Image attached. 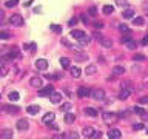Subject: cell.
Instances as JSON below:
<instances>
[{"mask_svg": "<svg viewBox=\"0 0 148 139\" xmlns=\"http://www.w3.org/2000/svg\"><path fill=\"white\" fill-rule=\"evenodd\" d=\"M120 42H122L123 47H127L128 50H136V48H137V43H136V40H133L131 33H127V34H125L123 37L120 39Z\"/></svg>", "mask_w": 148, "mask_h": 139, "instance_id": "1", "label": "cell"}, {"mask_svg": "<svg viewBox=\"0 0 148 139\" xmlns=\"http://www.w3.org/2000/svg\"><path fill=\"white\" fill-rule=\"evenodd\" d=\"M10 23L12 26H16V28H20V26H23V17L20 14H12L10 17Z\"/></svg>", "mask_w": 148, "mask_h": 139, "instance_id": "2", "label": "cell"}, {"mask_svg": "<svg viewBox=\"0 0 148 139\" xmlns=\"http://www.w3.org/2000/svg\"><path fill=\"white\" fill-rule=\"evenodd\" d=\"M102 119L105 122H116L119 119V116H117V113H113V111H104L102 113Z\"/></svg>", "mask_w": 148, "mask_h": 139, "instance_id": "3", "label": "cell"}, {"mask_svg": "<svg viewBox=\"0 0 148 139\" xmlns=\"http://www.w3.org/2000/svg\"><path fill=\"white\" fill-rule=\"evenodd\" d=\"M89 94L93 96V99H96V101H104L105 99V91L102 88H96V90H93Z\"/></svg>", "mask_w": 148, "mask_h": 139, "instance_id": "4", "label": "cell"}, {"mask_svg": "<svg viewBox=\"0 0 148 139\" xmlns=\"http://www.w3.org/2000/svg\"><path fill=\"white\" fill-rule=\"evenodd\" d=\"M130 94H131V87H122V91L119 93V99L125 101L130 97Z\"/></svg>", "mask_w": 148, "mask_h": 139, "instance_id": "5", "label": "cell"}, {"mask_svg": "<svg viewBox=\"0 0 148 139\" xmlns=\"http://www.w3.org/2000/svg\"><path fill=\"white\" fill-rule=\"evenodd\" d=\"M53 91H54V87H53V85H46L45 88H42V90L39 91V96H42V97H46V96H49V94H51Z\"/></svg>", "mask_w": 148, "mask_h": 139, "instance_id": "6", "label": "cell"}, {"mask_svg": "<svg viewBox=\"0 0 148 139\" xmlns=\"http://www.w3.org/2000/svg\"><path fill=\"white\" fill-rule=\"evenodd\" d=\"M35 68L40 71H45L48 68V60L46 59H37L35 60Z\"/></svg>", "mask_w": 148, "mask_h": 139, "instance_id": "7", "label": "cell"}, {"mask_svg": "<svg viewBox=\"0 0 148 139\" xmlns=\"http://www.w3.org/2000/svg\"><path fill=\"white\" fill-rule=\"evenodd\" d=\"M106 134H108L110 139H120L122 138V133H120V130H117V128H111Z\"/></svg>", "mask_w": 148, "mask_h": 139, "instance_id": "8", "label": "cell"}, {"mask_svg": "<svg viewBox=\"0 0 148 139\" xmlns=\"http://www.w3.org/2000/svg\"><path fill=\"white\" fill-rule=\"evenodd\" d=\"M49 99H51L53 104H60V101H62V93L53 91L51 94H49Z\"/></svg>", "mask_w": 148, "mask_h": 139, "instance_id": "9", "label": "cell"}, {"mask_svg": "<svg viewBox=\"0 0 148 139\" xmlns=\"http://www.w3.org/2000/svg\"><path fill=\"white\" fill-rule=\"evenodd\" d=\"M29 84H31V87H34V88H42V77L34 76V77H31Z\"/></svg>", "mask_w": 148, "mask_h": 139, "instance_id": "10", "label": "cell"}, {"mask_svg": "<svg viewBox=\"0 0 148 139\" xmlns=\"http://www.w3.org/2000/svg\"><path fill=\"white\" fill-rule=\"evenodd\" d=\"M54 118H56V114L53 113V111H48V113L43 116V119H42V121H43V124H46V125H48V124L54 122Z\"/></svg>", "mask_w": 148, "mask_h": 139, "instance_id": "11", "label": "cell"}, {"mask_svg": "<svg viewBox=\"0 0 148 139\" xmlns=\"http://www.w3.org/2000/svg\"><path fill=\"white\" fill-rule=\"evenodd\" d=\"M28 127H29V124H28V121H26V119L17 121V130H22V131H25V130H28Z\"/></svg>", "mask_w": 148, "mask_h": 139, "instance_id": "12", "label": "cell"}, {"mask_svg": "<svg viewBox=\"0 0 148 139\" xmlns=\"http://www.w3.org/2000/svg\"><path fill=\"white\" fill-rule=\"evenodd\" d=\"M89 88H87V87H79L77 88V96L79 97H87V96H89Z\"/></svg>", "mask_w": 148, "mask_h": 139, "instance_id": "13", "label": "cell"}, {"mask_svg": "<svg viewBox=\"0 0 148 139\" xmlns=\"http://www.w3.org/2000/svg\"><path fill=\"white\" fill-rule=\"evenodd\" d=\"M83 113L87 114V116H91V118H96V116H97V110L93 108V107H85Z\"/></svg>", "mask_w": 148, "mask_h": 139, "instance_id": "14", "label": "cell"}, {"mask_svg": "<svg viewBox=\"0 0 148 139\" xmlns=\"http://www.w3.org/2000/svg\"><path fill=\"white\" fill-rule=\"evenodd\" d=\"M63 121H65V124H73L74 121H76V116H74V113H70V111H66V114H65Z\"/></svg>", "mask_w": 148, "mask_h": 139, "instance_id": "15", "label": "cell"}, {"mask_svg": "<svg viewBox=\"0 0 148 139\" xmlns=\"http://www.w3.org/2000/svg\"><path fill=\"white\" fill-rule=\"evenodd\" d=\"M99 42H100V45H102V47H105V48H111V47H113V40H110V39L100 37V39H99Z\"/></svg>", "mask_w": 148, "mask_h": 139, "instance_id": "16", "label": "cell"}, {"mask_svg": "<svg viewBox=\"0 0 148 139\" xmlns=\"http://www.w3.org/2000/svg\"><path fill=\"white\" fill-rule=\"evenodd\" d=\"M3 108H5V111H6V113H11V114H16V113H19V107H16V105H5Z\"/></svg>", "mask_w": 148, "mask_h": 139, "instance_id": "17", "label": "cell"}, {"mask_svg": "<svg viewBox=\"0 0 148 139\" xmlns=\"http://www.w3.org/2000/svg\"><path fill=\"white\" fill-rule=\"evenodd\" d=\"M26 111H28V114H37L39 111H40V107L39 105H29L28 108H26Z\"/></svg>", "mask_w": 148, "mask_h": 139, "instance_id": "18", "label": "cell"}, {"mask_svg": "<svg viewBox=\"0 0 148 139\" xmlns=\"http://www.w3.org/2000/svg\"><path fill=\"white\" fill-rule=\"evenodd\" d=\"M77 40H79V47H87V45L89 43V37H88L87 34H83L82 37L77 39Z\"/></svg>", "mask_w": 148, "mask_h": 139, "instance_id": "19", "label": "cell"}, {"mask_svg": "<svg viewBox=\"0 0 148 139\" xmlns=\"http://www.w3.org/2000/svg\"><path fill=\"white\" fill-rule=\"evenodd\" d=\"M122 16H123V19H133V17H134V10L128 8V10H125L122 12Z\"/></svg>", "mask_w": 148, "mask_h": 139, "instance_id": "20", "label": "cell"}, {"mask_svg": "<svg viewBox=\"0 0 148 139\" xmlns=\"http://www.w3.org/2000/svg\"><path fill=\"white\" fill-rule=\"evenodd\" d=\"M82 133H83V136H85V138H91V136H93V133H94V128H93V127H85Z\"/></svg>", "mask_w": 148, "mask_h": 139, "instance_id": "21", "label": "cell"}, {"mask_svg": "<svg viewBox=\"0 0 148 139\" xmlns=\"http://www.w3.org/2000/svg\"><path fill=\"white\" fill-rule=\"evenodd\" d=\"M123 73H125L123 66H114V68H113V74L114 76H122Z\"/></svg>", "mask_w": 148, "mask_h": 139, "instance_id": "22", "label": "cell"}, {"mask_svg": "<svg viewBox=\"0 0 148 139\" xmlns=\"http://www.w3.org/2000/svg\"><path fill=\"white\" fill-rule=\"evenodd\" d=\"M83 34L85 33H83V31H80V29H73V31H71V37H74V39H80Z\"/></svg>", "mask_w": 148, "mask_h": 139, "instance_id": "23", "label": "cell"}, {"mask_svg": "<svg viewBox=\"0 0 148 139\" xmlns=\"http://www.w3.org/2000/svg\"><path fill=\"white\" fill-rule=\"evenodd\" d=\"M102 11H104V14H105V16H110V14H113L114 8L111 6V5H105V6H104V10H102Z\"/></svg>", "mask_w": 148, "mask_h": 139, "instance_id": "24", "label": "cell"}, {"mask_svg": "<svg viewBox=\"0 0 148 139\" xmlns=\"http://www.w3.org/2000/svg\"><path fill=\"white\" fill-rule=\"evenodd\" d=\"M8 97H10V101H14V102H17L20 99V96H19V93H17V91H11L10 94H8Z\"/></svg>", "mask_w": 148, "mask_h": 139, "instance_id": "25", "label": "cell"}, {"mask_svg": "<svg viewBox=\"0 0 148 139\" xmlns=\"http://www.w3.org/2000/svg\"><path fill=\"white\" fill-rule=\"evenodd\" d=\"M8 73H10V66H8L6 64L0 66V76H8Z\"/></svg>", "mask_w": 148, "mask_h": 139, "instance_id": "26", "label": "cell"}, {"mask_svg": "<svg viewBox=\"0 0 148 139\" xmlns=\"http://www.w3.org/2000/svg\"><path fill=\"white\" fill-rule=\"evenodd\" d=\"M60 65L63 66V68H70L71 62H70V59H68V57H62V59H60Z\"/></svg>", "mask_w": 148, "mask_h": 139, "instance_id": "27", "label": "cell"}, {"mask_svg": "<svg viewBox=\"0 0 148 139\" xmlns=\"http://www.w3.org/2000/svg\"><path fill=\"white\" fill-rule=\"evenodd\" d=\"M143 23H145V20H143V17H134V20H133V25H136V26H142Z\"/></svg>", "mask_w": 148, "mask_h": 139, "instance_id": "28", "label": "cell"}, {"mask_svg": "<svg viewBox=\"0 0 148 139\" xmlns=\"http://www.w3.org/2000/svg\"><path fill=\"white\" fill-rule=\"evenodd\" d=\"M96 65H88L87 66V70H85V73H87L88 76H91V74H94V73H96Z\"/></svg>", "mask_w": 148, "mask_h": 139, "instance_id": "29", "label": "cell"}, {"mask_svg": "<svg viewBox=\"0 0 148 139\" xmlns=\"http://www.w3.org/2000/svg\"><path fill=\"white\" fill-rule=\"evenodd\" d=\"M71 76H73L74 79L80 77V68H77V66H74V68H71Z\"/></svg>", "mask_w": 148, "mask_h": 139, "instance_id": "30", "label": "cell"}, {"mask_svg": "<svg viewBox=\"0 0 148 139\" xmlns=\"http://www.w3.org/2000/svg\"><path fill=\"white\" fill-rule=\"evenodd\" d=\"M133 111H134V113H137V114H140V116H145L147 113H145V110H143L142 108V107H133Z\"/></svg>", "mask_w": 148, "mask_h": 139, "instance_id": "31", "label": "cell"}, {"mask_svg": "<svg viewBox=\"0 0 148 139\" xmlns=\"http://www.w3.org/2000/svg\"><path fill=\"white\" fill-rule=\"evenodd\" d=\"M11 39V34L8 31H0V40H8Z\"/></svg>", "mask_w": 148, "mask_h": 139, "instance_id": "32", "label": "cell"}, {"mask_svg": "<svg viewBox=\"0 0 148 139\" xmlns=\"http://www.w3.org/2000/svg\"><path fill=\"white\" fill-rule=\"evenodd\" d=\"M17 3H19V0H6V2H5V6H6V8H12V6H16Z\"/></svg>", "mask_w": 148, "mask_h": 139, "instance_id": "33", "label": "cell"}, {"mask_svg": "<svg viewBox=\"0 0 148 139\" xmlns=\"http://www.w3.org/2000/svg\"><path fill=\"white\" fill-rule=\"evenodd\" d=\"M49 28H51V31H54L57 34H62V26H59V25H51Z\"/></svg>", "mask_w": 148, "mask_h": 139, "instance_id": "34", "label": "cell"}, {"mask_svg": "<svg viewBox=\"0 0 148 139\" xmlns=\"http://www.w3.org/2000/svg\"><path fill=\"white\" fill-rule=\"evenodd\" d=\"M0 138H12V131L11 130H5V131L0 133Z\"/></svg>", "mask_w": 148, "mask_h": 139, "instance_id": "35", "label": "cell"}, {"mask_svg": "<svg viewBox=\"0 0 148 139\" xmlns=\"http://www.w3.org/2000/svg\"><path fill=\"white\" fill-rule=\"evenodd\" d=\"M10 57H11V59H14V57H19V50H17V48H12V50L10 51Z\"/></svg>", "mask_w": 148, "mask_h": 139, "instance_id": "36", "label": "cell"}, {"mask_svg": "<svg viewBox=\"0 0 148 139\" xmlns=\"http://www.w3.org/2000/svg\"><path fill=\"white\" fill-rule=\"evenodd\" d=\"M133 59L137 60V62H143V60H145V56H143V54H134Z\"/></svg>", "mask_w": 148, "mask_h": 139, "instance_id": "37", "label": "cell"}, {"mask_svg": "<svg viewBox=\"0 0 148 139\" xmlns=\"http://www.w3.org/2000/svg\"><path fill=\"white\" fill-rule=\"evenodd\" d=\"M119 29L122 31V33H131V31H130V28H128V26L125 25V23H122V25H120V26H119Z\"/></svg>", "mask_w": 148, "mask_h": 139, "instance_id": "38", "label": "cell"}, {"mask_svg": "<svg viewBox=\"0 0 148 139\" xmlns=\"http://www.w3.org/2000/svg\"><path fill=\"white\" fill-rule=\"evenodd\" d=\"M71 108H73V107H71V104H68V102H66V104H62V110H63L65 113H66V111H70Z\"/></svg>", "mask_w": 148, "mask_h": 139, "instance_id": "39", "label": "cell"}, {"mask_svg": "<svg viewBox=\"0 0 148 139\" xmlns=\"http://www.w3.org/2000/svg\"><path fill=\"white\" fill-rule=\"evenodd\" d=\"M10 60H11L10 54H8V56H2V57H0V62H2V64H8Z\"/></svg>", "mask_w": 148, "mask_h": 139, "instance_id": "40", "label": "cell"}, {"mask_svg": "<svg viewBox=\"0 0 148 139\" xmlns=\"http://www.w3.org/2000/svg\"><path fill=\"white\" fill-rule=\"evenodd\" d=\"M142 128H143V124L142 122H137V124L133 125V130H136V131H139V130H142Z\"/></svg>", "mask_w": 148, "mask_h": 139, "instance_id": "41", "label": "cell"}, {"mask_svg": "<svg viewBox=\"0 0 148 139\" xmlns=\"http://www.w3.org/2000/svg\"><path fill=\"white\" fill-rule=\"evenodd\" d=\"M89 14H91V16H96V14H97V8H96V6H91V8H89Z\"/></svg>", "mask_w": 148, "mask_h": 139, "instance_id": "42", "label": "cell"}, {"mask_svg": "<svg viewBox=\"0 0 148 139\" xmlns=\"http://www.w3.org/2000/svg\"><path fill=\"white\" fill-rule=\"evenodd\" d=\"M100 136H102V133H100V131H97V130H94V133H93V136H91V138L97 139V138H100Z\"/></svg>", "mask_w": 148, "mask_h": 139, "instance_id": "43", "label": "cell"}, {"mask_svg": "<svg viewBox=\"0 0 148 139\" xmlns=\"http://www.w3.org/2000/svg\"><path fill=\"white\" fill-rule=\"evenodd\" d=\"M68 23H70V26H76V25H77V19H76V17H73V19L68 22Z\"/></svg>", "mask_w": 148, "mask_h": 139, "instance_id": "44", "label": "cell"}, {"mask_svg": "<svg viewBox=\"0 0 148 139\" xmlns=\"http://www.w3.org/2000/svg\"><path fill=\"white\" fill-rule=\"evenodd\" d=\"M62 43H63L65 47H68V48H73V45H71V43H70V42H68V40H66V39H62Z\"/></svg>", "mask_w": 148, "mask_h": 139, "instance_id": "45", "label": "cell"}, {"mask_svg": "<svg viewBox=\"0 0 148 139\" xmlns=\"http://www.w3.org/2000/svg\"><path fill=\"white\" fill-rule=\"evenodd\" d=\"M35 50H37V45H35V43H31V45H29V51L34 53Z\"/></svg>", "mask_w": 148, "mask_h": 139, "instance_id": "46", "label": "cell"}, {"mask_svg": "<svg viewBox=\"0 0 148 139\" xmlns=\"http://www.w3.org/2000/svg\"><path fill=\"white\" fill-rule=\"evenodd\" d=\"M128 114H130V111H122V113H119L117 116H119V118H127Z\"/></svg>", "mask_w": 148, "mask_h": 139, "instance_id": "47", "label": "cell"}, {"mask_svg": "<svg viewBox=\"0 0 148 139\" xmlns=\"http://www.w3.org/2000/svg\"><path fill=\"white\" fill-rule=\"evenodd\" d=\"M139 102H140V104H148V97H140Z\"/></svg>", "mask_w": 148, "mask_h": 139, "instance_id": "48", "label": "cell"}, {"mask_svg": "<svg viewBox=\"0 0 148 139\" xmlns=\"http://www.w3.org/2000/svg\"><path fill=\"white\" fill-rule=\"evenodd\" d=\"M94 26H96V28H102V26H104V23H102V22H96V23H94Z\"/></svg>", "mask_w": 148, "mask_h": 139, "instance_id": "49", "label": "cell"}, {"mask_svg": "<svg viewBox=\"0 0 148 139\" xmlns=\"http://www.w3.org/2000/svg\"><path fill=\"white\" fill-rule=\"evenodd\" d=\"M3 17H5V11H3V10H0V22L3 20Z\"/></svg>", "mask_w": 148, "mask_h": 139, "instance_id": "50", "label": "cell"}, {"mask_svg": "<svg viewBox=\"0 0 148 139\" xmlns=\"http://www.w3.org/2000/svg\"><path fill=\"white\" fill-rule=\"evenodd\" d=\"M82 20H83V23H85V25H88V23H89L88 19H87V16H82Z\"/></svg>", "mask_w": 148, "mask_h": 139, "instance_id": "51", "label": "cell"}, {"mask_svg": "<svg viewBox=\"0 0 148 139\" xmlns=\"http://www.w3.org/2000/svg\"><path fill=\"white\" fill-rule=\"evenodd\" d=\"M119 5H127V0H117Z\"/></svg>", "mask_w": 148, "mask_h": 139, "instance_id": "52", "label": "cell"}, {"mask_svg": "<svg viewBox=\"0 0 148 139\" xmlns=\"http://www.w3.org/2000/svg\"><path fill=\"white\" fill-rule=\"evenodd\" d=\"M45 77H46V79H56L53 74H45Z\"/></svg>", "mask_w": 148, "mask_h": 139, "instance_id": "53", "label": "cell"}, {"mask_svg": "<svg viewBox=\"0 0 148 139\" xmlns=\"http://www.w3.org/2000/svg\"><path fill=\"white\" fill-rule=\"evenodd\" d=\"M142 43H143V45H147V43H148V37L143 39V40H142Z\"/></svg>", "mask_w": 148, "mask_h": 139, "instance_id": "54", "label": "cell"}, {"mask_svg": "<svg viewBox=\"0 0 148 139\" xmlns=\"http://www.w3.org/2000/svg\"><path fill=\"white\" fill-rule=\"evenodd\" d=\"M147 133H148V128H147Z\"/></svg>", "mask_w": 148, "mask_h": 139, "instance_id": "55", "label": "cell"}, {"mask_svg": "<svg viewBox=\"0 0 148 139\" xmlns=\"http://www.w3.org/2000/svg\"><path fill=\"white\" fill-rule=\"evenodd\" d=\"M147 37H148V34H147Z\"/></svg>", "mask_w": 148, "mask_h": 139, "instance_id": "56", "label": "cell"}]
</instances>
